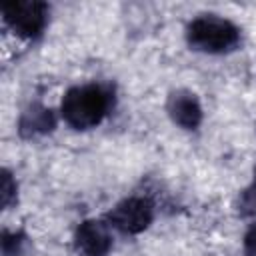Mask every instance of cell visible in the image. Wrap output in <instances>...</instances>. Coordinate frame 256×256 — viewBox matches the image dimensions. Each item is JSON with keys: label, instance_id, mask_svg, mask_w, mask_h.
<instances>
[{"label": "cell", "instance_id": "obj_10", "mask_svg": "<svg viewBox=\"0 0 256 256\" xmlns=\"http://www.w3.org/2000/svg\"><path fill=\"white\" fill-rule=\"evenodd\" d=\"M240 210H242L246 216H254V218H256V178H254L252 184L242 192Z\"/></svg>", "mask_w": 256, "mask_h": 256}, {"label": "cell", "instance_id": "obj_3", "mask_svg": "<svg viewBox=\"0 0 256 256\" xmlns=\"http://www.w3.org/2000/svg\"><path fill=\"white\" fill-rule=\"evenodd\" d=\"M48 4L40 0H8L2 4L4 22L12 32L26 40H36L42 36L48 24Z\"/></svg>", "mask_w": 256, "mask_h": 256}, {"label": "cell", "instance_id": "obj_1", "mask_svg": "<svg viewBox=\"0 0 256 256\" xmlns=\"http://www.w3.org/2000/svg\"><path fill=\"white\" fill-rule=\"evenodd\" d=\"M114 94L104 84H82L70 88L60 104L64 122L74 130H90L98 126L112 110Z\"/></svg>", "mask_w": 256, "mask_h": 256}, {"label": "cell", "instance_id": "obj_8", "mask_svg": "<svg viewBox=\"0 0 256 256\" xmlns=\"http://www.w3.org/2000/svg\"><path fill=\"white\" fill-rule=\"evenodd\" d=\"M26 234L20 230H2V254L4 256H20L26 246Z\"/></svg>", "mask_w": 256, "mask_h": 256}, {"label": "cell", "instance_id": "obj_7", "mask_svg": "<svg viewBox=\"0 0 256 256\" xmlns=\"http://www.w3.org/2000/svg\"><path fill=\"white\" fill-rule=\"evenodd\" d=\"M56 126V116L50 108L42 104H32L28 106L20 120H18V132L22 138H36L52 132Z\"/></svg>", "mask_w": 256, "mask_h": 256}, {"label": "cell", "instance_id": "obj_6", "mask_svg": "<svg viewBox=\"0 0 256 256\" xmlns=\"http://www.w3.org/2000/svg\"><path fill=\"white\" fill-rule=\"evenodd\" d=\"M168 116L174 124L184 130H196L202 122V106L194 92L190 90H174L166 102Z\"/></svg>", "mask_w": 256, "mask_h": 256}, {"label": "cell", "instance_id": "obj_4", "mask_svg": "<svg viewBox=\"0 0 256 256\" xmlns=\"http://www.w3.org/2000/svg\"><path fill=\"white\" fill-rule=\"evenodd\" d=\"M154 220V206L144 196H130L118 202L106 216L110 228L126 236H136L144 232Z\"/></svg>", "mask_w": 256, "mask_h": 256}, {"label": "cell", "instance_id": "obj_2", "mask_svg": "<svg viewBox=\"0 0 256 256\" xmlns=\"http://www.w3.org/2000/svg\"><path fill=\"white\" fill-rule=\"evenodd\" d=\"M240 28L216 14H200L186 26V42L196 52L228 54L240 46Z\"/></svg>", "mask_w": 256, "mask_h": 256}, {"label": "cell", "instance_id": "obj_5", "mask_svg": "<svg viewBox=\"0 0 256 256\" xmlns=\"http://www.w3.org/2000/svg\"><path fill=\"white\" fill-rule=\"evenodd\" d=\"M74 248L80 256H108L112 250V236L108 222L84 220L74 232Z\"/></svg>", "mask_w": 256, "mask_h": 256}, {"label": "cell", "instance_id": "obj_9", "mask_svg": "<svg viewBox=\"0 0 256 256\" xmlns=\"http://www.w3.org/2000/svg\"><path fill=\"white\" fill-rule=\"evenodd\" d=\"M0 198H2V208H10L18 198V184H16V180H14L10 170H2V192H0Z\"/></svg>", "mask_w": 256, "mask_h": 256}, {"label": "cell", "instance_id": "obj_11", "mask_svg": "<svg viewBox=\"0 0 256 256\" xmlns=\"http://www.w3.org/2000/svg\"><path fill=\"white\" fill-rule=\"evenodd\" d=\"M244 252L246 256H256V224L250 226V230L244 236Z\"/></svg>", "mask_w": 256, "mask_h": 256}]
</instances>
